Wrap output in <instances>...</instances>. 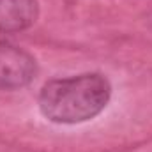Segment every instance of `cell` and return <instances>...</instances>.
<instances>
[{
  "instance_id": "cell-1",
  "label": "cell",
  "mask_w": 152,
  "mask_h": 152,
  "mask_svg": "<svg viewBox=\"0 0 152 152\" xmlns=\"http://www.w3.org/2000/svg\"><path fill=\"white\" fill-rule=\"evenodd\" d=\"M112 97L110 81L85 73L48 81L39 94V110L55 124H81L99 115Z\"/></svg>"
},
{
  "instance_id": "cell-2",
  "label": "cell",
  "mask_w": 152,
  "mask_h": 152,
  "mask_svg": "<svg viewBox=\"0 0 152 152\" xmlns=\"http://www.w3.org/2000/svg\"><path fill=\"white\" fill-rule=\"evenodd\" d=\"M36 73L37 66L30 53L9 42H0V90L25 87Z\"/></svg>"
},
{
  "instance_id": "cell-3",
  "label": "cell",
  "mask_w": 152,
  "mask_h": 152,
  "mask_svg": "<svg viewBox=\"0 0 152 152\" xmlns=\"http://www.w3.org/2000/svg\"><path fill=\"white\" fill-rule=\"evenodd\" d=\"M37 14L36 0H0V34L20 32L32 27Z\"/></svg>"
}]
</instances>
